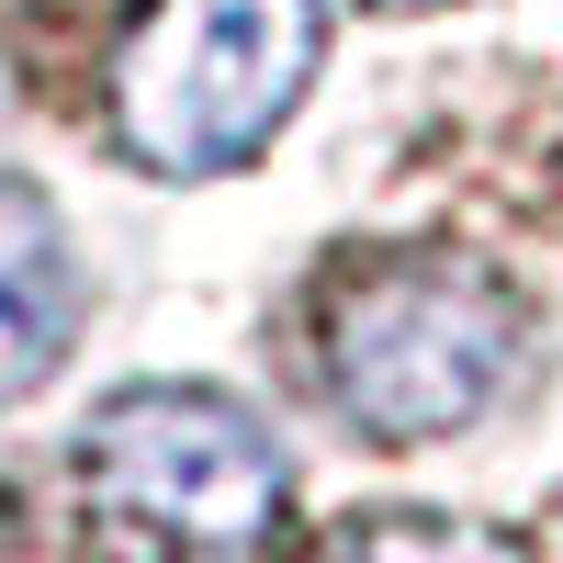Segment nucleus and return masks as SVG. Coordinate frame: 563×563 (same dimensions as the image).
Masks as SVG:
<instances>
[{
    "label": "nucleus",
    "mask_w": 563,
    "mask_h": 563,
    "mask_svg": "<svg viewBox=\"0 0 563 563\" xmlns=\"http://www.w3.org/2000/svg\"><path fill=\"white\" fill-rule=\"evenodd\" d=\"M79 496L135 563H238L271 541L294 474L238 395L135 384L79 429Z\"/></svg>",
    "instance_id": "obj_1"
},
{
    "label": "nucleus",
    "mask_w": 563,
    "mask_h": 563,
    "mask_svg": "<svg viewBox=\"0 0 563 563\" xmlns=\"http://www.w3.org/2000/svg\"><path fill=\"white\" fill-rule=\"evenodd\" d=\"M519 361H530V327L507 305V282L462 271V260H395V271L350 282L339 316H327V395H339L350 429L395 440V451L496 417Z\"/></svg>",
    "instance_id": "obj_2"
},
{
    "label": "nucleus",
    "mask_w": 563,
    "mask_h": 563,
    "mask_svg": "<svg viewBox=\"0 0 563 563\" xmlns=\"http://www.w3.org/2000/svg\"><path fill=\"white\" fill-rule=\"evenodd\" d=\"M305 79H316V0H169L124 45L113 113L147 169L203 180L271 147L282 113L305 102Z\"/></svg>",
    "instance_id": "obj_3"
},
{
    "label": "nucleus",
    "mask_w": 563,
    "mask_h": 563,
    "mask_svg": "<svg viewBox=\"0 0 563 563\" xmlns=\"http://www.w3.org/2000/svg\"><path fill=\"white\" fill-rule=\"evenodd\" d=\"M68 327H79L68 238H57V214H45L34 192H12V180H0V406L34 395L45 372H57Z\"/></svg>",
    "instance_id": "obj_4"
},
{
    "label": "nucleus",
    "mask_w": 563,
    "mask_h": 563,
    "mask_svg": "<svg viewBox=\"0 0 563 563\" xmlns=\"http://www.w3.org/2000/svg\"><path fill=\"white\" fill-rule=\"evenodd\" d=\"M316 563H519V552H507L496 530H474V519H361Z\"/></svg>",
    "instance_id": "obj_5"
}]
</instances>
